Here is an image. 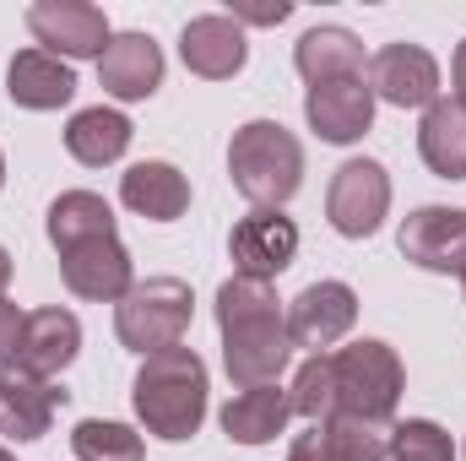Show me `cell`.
<instances>
[{
    "label": "cell",
    "instance_id": "cell-7",
    "mask_svg": "<svg viewBox=\"0 0 466 461\" xmlns=\"http://www.w3.org/2000/svg\"><path fill=\"white\" fill-rule=\"evenodd\" d=\"M27 33L38 38L44 55L60 60H104L109 49V16L87 0H38L27 5Z\"/></svg>",
    "mask_w": 466,
    "mask_h": 461
},
{
    "label": "cell",
    "instance_id": "cell-22",
    "mask_svg": "<svg viewBox=\"0 0 466 461\" xmlns=\"http://www.w3.org/2000/svg\"><path fill=\"white\" fill-rule=\"evenodd\" d=\"M418 152L440 179H466V104L456 98L429 104L418 125Z\"/></svg>",
    "mask_w": 466,
    "mask_h": 461
},
{
    "label": "cell",
    "instance_id": "cell-10",
    "mask_svg": "<svg viewBox=\"0 0 466 461\" xmlns=\"http://www.w3.org/2000/svg\"><path fill=\"white\" fill-rule=\"evenodd\" d=\"M369 93L396 109H429L440 104V60L423 44H385L369 60Z\"/></svg>",
    "mask_w": 466,
    "mask_h": 461
},
{
    "label": "cell",
    "instance_id": "cell-33",
    "mask_svg": "<svg viewBox=\"0 0 466 461\" xmlns=\"http://www.w3.org/2000/svg\"><path fill=\"white\" fill-rule=\"evenodd\" d=\"M451 77H456V93H451V98H456V104H466V44L456 49V66H451Z\"/></svg>",
    "mask_w": 466,
    "mask_h": 461
},
{
    "label": "cell",
    "instance_id": "cell-1",
    "mask_svg": "<svg viewBox=\"0 0 466 461\" xmlns=\"http://www.w3.org/2000/svg\"><path fill=\"white\" fill-rule=\"evenodd\" d=\"M130 402H136V418L147 435H157L168 446L196 440V429L207 424V364H201V353L179 343L141 358Z\"/></svg>",
    "mask_w": 466,
    "mask_h": 461
},
{
    "label": "cell",
    "instance_id": "cell-18",
    "mask_svg": "<svg viewBox=\"0 0 466 461\" xmlns=\"http://www.w3.org/2000/svg\"><path fill=\"white\" fill-rule=\"evenodd\" d=\"M119 201H125L136 218H147V223H174V218L190 212V179H185L174 163L147 158V163L125 169V179H119Z\"/></svg>",
    "mask_w": 466,
    "mask_h": 461
},
{
    "label": "cell",
    "instance_id": "cell-14",
    "mask_svg": "<svg viewBox=\"0 0 466 461\" xmlns=\"http://www.w3.org/2000/svg\"><path fill=\"white\" fill-rule=\"evenodd\" d=\"M76 353H82V321L71 310L49 304V310H33L22 321V337H16L11 364L27 369V374H38V380H55L60 369L76 364Z\"/></svg>",
    "mask_w": 466,
    "mask_h": 461
},
{
    "label": "cell",
    "instance_id": "cell-8",
    "mask_svg": "<svg viewBox=\"0 0 466 461\" xmlns=\"http://www.w3.org/2000/svg\"><path fill=\"white\" fill-rule=\"evenodd\" d=\"M228 255H233V271H238V277H260V282H271V277L288 271L293 255H299V223L282 218L277 207H255L249 218L233 223Z\"/></svg>",
    "mask_w": 466,
    "mask_h": 461
},
{
    "label": "cell",
    "instance_id": "cell-36",
    "mask_svg": "<svg viewBox=\"0 0 466 461\" xmlns=\"http://www.w3.org/2000/svg\"><path fill=\"white\" fill-rule=\"evenodd\" d=\"M0 461H11V451H5V446H0Z\"/></svg>",
    "mask_w": 466,
    "mask_h": 461
},
{
    "label": "cell",
    "instance_id": "cell-30",
    "mask_svg": "<svg viewBox=\"0 0 466 461\" xmlns=\"http://www.w3.org/2000/svg\"><path fill=\"white\" fill-rule=\"evenodd\" d=\"M288 461H337L331 446H326V435H320V424H309V429L288 446Z\"/></svg>",
    "mask_w": 466,
    "mask_h": 461
},
{
    "label": "cell",
    "instance_id": "cell-9",
    "mask_svg": "<svg viewBox=\"0 0 466 461\" xmlns=\"http://www.w3.org/2000/svg\"><path fill=\"white\" fill-rule=\"evenodd\" d=\"M396 244L423 271L466 277V207H418V212H407Z\"/></svg>",
    "mask_w": 466,
    "mask_h": 461
},
{
    "label": "cell",
    "instance_id": "cell-28",
    "mask_svg": "<svg viewBox=\"0 0 466 461\" xmlns=\"http://www.w3.org/2000/svg\"><path fill=\"white\" fill-rule=\"evenodd\" d=\"M255 315H282V304H277L271 282L233 271L228 282L218 288V326H238V321H255Z\"/></svg>",
    "mask_w": 466,
    "mask_h": 461
},
{
    "label": "cell",
    "instance_id": "cell-17",
    "mask_svg": "<svg viewBox=\"0 0 466 461\" xmlns=\"http://www.w3.org/2000/svg\"><path fill=\"white\" fill-rule=\"evenodd\" d=\"M98 82L119 104H141L163 87V49L147 33H115L104 60H98Z\"/></svg>",
    "mask_w": 466,
    "mask_h": 461
},
{
    "label": "cell",
    "instance_id": "cell-31",
    "mask_svg": "<svg viewBox=\"0 0 466 461\" xmlns=\"http://www.w3.org/2000/svg\"><path fill=\"white\" fill-rule=\"evenodd\" d=\"M22 321H27V315H22V310H16V304L0 293V364H11V353H16V337H22Z\"/></svg>",
    "mask_w": 466,
    "mask_h": 461
},
{
    "label": "cell",
    "instance_id": "cell-16",
    "mask_svg": "<svg viewBox=\"0 0 466 461\" xmlns=\"http://www.w3.org/2000/svg\"><path fill=\"white\" fill-rule=\"evenodd\" d=\"M179 55L196 77L207 82H228L244 71L249 60V44H244V27L233 22L228 11H212V16H190L185 33H179Z\"/></svg>",
    "mask_w": 466,
    "mask_h": 461
},
{
    "label": "cell",
    "instance_id": "cell-6",
    "mask_svg": "<svg viewBox=\"0 0 466 461\" xmlns=\"http://www.w3.org/2000/svg\"><path fill=\"white\" fill-rule=\"evenodd\" d=\"M288 358H293L288 315H255V321L223 326V369H228V380L238 391L277 385V374L288 369Z\"/></svg>",
    "mask_w": 466,
    "mask_h": 461
},
{
    "label": "cell",
    "instance_id": "cell-19",
    "mask_svg": "<svg viewBox=\"0 0 466 461\" xmlns=\"http://www.w3.org/2000/svg\"><path fill=\"white\" fill-rule=\"evenodd\" d=\"M5 93L16 109H60L76 98V71L71 60L60 55H44V49H22L11 66H5Z\"/></svg>",
    "mask_w": 466,
    "mask_h": 461
},
{
    "label": "cell",
    "instance_id": "cell-37",
    "mask_svg": "<svg viewBox=\"0 0 466 461\" xmlns=\"http://www.w3.org/2000/svg\"><path fill=\"white\" fill-rule=\"evenodd\" d=\"M461 282H466V277H461Z\"/></svg>",
    "mask_w": 466,
    "mask_h": 461
},
{
    "label": "cell",
    "instance_id": "cell-2",
    "mask_svg": "<svg viewBox=\"0 0 466 461\" xmlns=\"http://www.w3.org/2000/svg\"><path fill=\"white\" fill-rule=\"evenodd\" d=\"M228 174L233 190L255 207H288L304 185V147L288 125L277 119H249L228 141Z\"/></svg>",
    "mask_w": 466,
    "mask_h": 461
},
{
    "label": "cell",
    "instance_id": "cell-5",
    "mask_svg": "<svg viewBox=\"0 0 466 461\" xmlns=\"http://www.w3.org/2000/svg\"><path fill=\"white\" fill-rule=\"evenodd\" d=\"M385 212H390V174L374 158H348L331 174V190H326L331 229L342 239H369V233H380Z\"/></svg>",
    "mask_w": 466,
    "mask_h": 461
},
{
    "label": "cell",
    "instance_id": "cell-20",
    "mask_svg": "<svg viewBox=\"0 0 466 461\" xmlns=\"http://www.w3.org/2000/svg\"><path fill=\"white\" fill-rule=\"evenodd\" d=\"M293 418V402L282 385H255V391H238L228 407H223V435L238 446H271Z\"/></svg>",
    "mask_w": 466,
    "mask_h": 461
},
{
    "label": "cell",
    "instance_id": "cell-27",
    "mask_svg": "<svg viewBox=\"0 0 466 461\" xmlns=\"http://www.w3.org/2000/svg\"><path fill=\"white\" fill-rule=\"evenodd\" d=\"M71 451L76 461H141L147 446L130 424H109V418H82L71 429Z\"/></svg>",
    "mask_w": 466,
    "mask_h": 461
},
{
    "label": "cell",
    "instance_id": "cell-3",
    "mask_svg": "<svg viewBox=\"0 0 466 461\" xmlns=\"http://www.w3.org/2000/svg\"><path fill=\"white\" fill-rule=\"evenodd\" d=\"M190 315H196V293L185 277H147L115 304V332L130 353L152 358L163 347L185 343Z\"/></svg>",
    "mask_w": 466,
    "mask_h": 461
},
{
    "label": "cell",
    "instance_id": "cell-25",
    "mask_svg": "<svg viewBox=\"0 0 466 461\" xmlns=\"http://www.w3.org/2000/svg\"><path fill=\"white\" fill-rule=\"evenodd\" d=\"M326 446L337 461H385L390 456V424H374V418H352V413H331L320 424Z\"/></svg>",
    "mask_w": 466,
    "mask_h": 461
},
{
    "label": "cell",
    "instance_id": "cell-15",
    "mask_svg": "<svg viewBox=\"0 0 466 461\" xmlns=\"http://www.w3.org/2000/svg\"><path fill=\"white\" fill-rule=\"evenodd\" d=\"M304 119L320 141L331 147H348L358 141L369 125H374V93L363 77H348V82H315L304 93Z\"/></svg>",
    "mask_w": 466,
    "mask_h": 461
},
{
    "label": "cell",
    "instance_id": "cell-23",
    "mask_svg": "<svg viewBox=\"0 0 466 461\" xmlns=\"http://www.w3.org/2000/svg\"><path fill=\"white\" fill-rule=\"evenodd\" d=\"M87 239H115V212L98 190H60L49 201V244L71 250Z\"/></svg>",
    "mask_w": 466,
    "mask_h": 461
},
{
    "label": "cell",
    "instance_id": "cell-35",
    "mask_svg": "<svg viewBox=\"0 0 466 461\" xmlns=\"http://www.w3.org/2000/svg\"><path fill=\"white\" fill-rule=\"evenodd\" d=\"M0 185H5V152H0Z\"/></svg>",
    "mask_w": 466,
    "mask_h": 461
},
{
    "label": "cell",
    "instance_id": "cell-13",
    "mask_svg": "<svg viewBox=\"0 0 466 461\" xmlns=\"http://www.w3.org/2000/svg\"><path fill=\"white\" fill-rule=\"evenodd\" d=\"M352 321H358V293H352L348 282H309L293 304H288V337L293 347H331L342 343L352 332Z\"/></svg>",
    "mask_w": 466,
    "mask_h": 461
},
{
    "label": "cell",
    "instance_id": "cell-29",
    "mask_svg": "<svg viewBox=\"0 0 466 461\" xmlns=\"http://www.w3.org/2000/svg\"><path fill=\"white\" fill-rule=\"evenodd\" d=\"M390 456L396 461H456L451 435L434 424V418H407L390 429Z\"/></svg>",
    "mask_w": 466,
    "mask_h": 461
},
{
    "label": "cell",
    "instance_id": "cell-12",
    "mask_svg": "<svg viewBox=\"0 0 466 461\" xmlns=\"http://www.w3.org/2000/svg\"><path fill=\"white\" fill-rule=\"evenodd\" d=\"M55 407H66V391L55 380H38L16 364H0V435L27 446L44 440L55 424Z\"/></svg>",
    "mask_w": 466,
    "mask_h": 461
},
{
    "label": "cell",
    "instance_id": "cell-26",
    "mask_svg": "<svg viewBox=\"0 0 466 461\" xmlns=\"http://www.w3.org/2000/svg\"><path fill=\"white\" fill-rule=\"evenodd\" d=\"M288 402H293V413L309 418V424H326V418L337 413V364H331V353H315V358L299 364Z\"/></svg>",
    "mask_w": 466,
    "mask_h": 461
},
{
    "label": "cell",
    "instance_id": "cell-24",
    "mask_svg": "<svg viewBox=\"0 0 466 461\" xmlns=\"http://www.w3.org/2000/svg\"><path fill=\"white\" fill-rule=\"evenodd\" d=\"M130 119L119 115V109H82V115H71L66 125V152L76 158V163H87V169H104V163H115L125 158V147H130Z\"/></svg>",
    "mask_w": 466,
    "mask_h": 461
},
{
    "label": "cell",
    "instance_id": "cell-21",
    "mask_svg": "<svg viewBox=\"0 0 466 461\" xmlns=\"http://www.w3.org/2000/svg\"><path fill=\"white\" fill-rule=\"evenodd\" d=\"M293 66L299 77L315 87V82H348V77H363V44L352 38L348 27H309L293 49Z\"/></svg>",
    "mask_w": 466,
    "mask_h": 461
},
{
    "label": "cell",
    "instance_id": "cell-4",
    "mask_svg": "<svg viewBox=\"0 0 466 461\" xmlns=\"http://www.w3.org/2000/svg\"><path fill=\"white\" fill-rule=\"evenodd\" d=\"M331 364H337V413L390 424V413L401 402V385H407V369H401L396 347L380 343V337H363V343L331 353Z\"/></svg>",
    "mask_w": 466,
    "mask_h": 461
},
{
    "label": "cell",
    "instance_id": "cell-11",
    "mask_svg": "<svg viewBox=\"0 0 466 461\" xmlns=\"http://www.w3.org/2000/svg\"><path fill=\"white\" fill-rule=\"evenodd\" d=\"M60 277L76 299H98V304H119L136 288V266L119 239H87L60 250Z\"/></svg>",
    "mask_w": 466,
    "mask_h": 461
},
{
    "label": "cell",
    "instance_id": "cell-34",
    "mask_svg": "<svg viewBox=\"0 0 466 461\" xmlns=\"http://www.w3.org/2000/svg\"><path fill=\"white\" fill-rule=\"evenodd\" d=\"M5 282H11V250L0 244V293H5Z\"/></svg>",
    "mask_w": 466,
    "mask_h": 461
},
{
    "label": "cell",
    "instance_id": "cell-32",
    "mask_svg": "<svg viewBox=\"0 0 466 461\" xmlns=\"http://www.w3.org/2000/svg\"><path fill=\"white\" fill-rule=\"evenodd\" d=\"M288 11H293V5L277 0V5H233L228 16L238 22V27H244V22H255V27H277V22H288Z\"/></svg>",
    "mask_w": 466,
    "mask_h": 461
}]
</instances>
